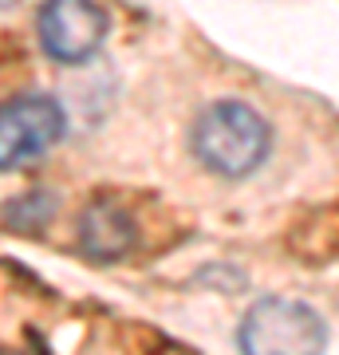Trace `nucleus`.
<instances>
[{
	"label": "nucleus",
	"instance_id": "1",
	"mask_svg": "<svg viewBox=\"0 0 339 355\" xmlns=\"http://www.w3.org/2000/svg\"><path fill=\"white\" fill-rule=\"evenodd\" d=\"M189 146L205 170L221 178H245L264 162L272 146V130L249 103L217 99L193 119Z\"/></svg>",
	"mask_w": 339,
	"mask_h": 355
},
{
	"label": "nucleus",
	"instance_id": "2",
	"mask_svg": "<svg viewBox=\"0 0 339 355\" xmlns=\"http://www.w3.org/2000/svg\"><path fill=\"white\" fill-rule=\"evenodd\" d=\"M237 343L245 355H324L327 328L312 304L264 296L245 312Z\"/></svg>",
	"mask_w": 339,
	"mask_h": 355
},
{
	"label": "nucleus",
	"instance_id": "3",
	"mask_svg": "<svg viewBox=\"0 0 339 355\" xmlns=\"http://www.w3.org/2000/svg\"><path fill=\"white\" fill-rule=\"evenodd\" d=\"M67 114L51 95H16L0 107V170L36 162L63 139Z\"/></svg>",
	"mask_w": 339,
	"mask_h": 355
},
{
	"label": "nucleus",
	"instance_id": "4",
	"mask_svg": "<svg viewBox=\"0 0 339 355\" xmlns=\"http://www.w3.org/2000/svg\"><path fill=\"white\" fill-rule=\"evenodd\" d=\"M40 44L60 64H83L107 36V12L87 0H55L40 8Z\"/></svg>",
	"mask_w": 339,
	"mask_h": 355
},
{
	"label": "nucleus",
	"instance_id": "5",
	"mask_svg": "<svg viewBox=\"0 0 339 355\" xmlns=\"http://www.w3.org/2000/svg\"><path fill=\"white\" fill-rule=\"evenodd\" d=\"M134 245V221L130 214H123L114 202L107 198H95V202L83 209L79 217V249L95 261H119V257L130 253Z\"/></svg>",
	"mask_w": 339,
	"mask_h": 355
},
{
	"label": "nucleus",
	"instance_id": "6",
	"mask_svg": "<svg viewBox=\"0 0 339 355\" xmlns=\"http://www.w3.org/2000/svg\"><path fill=\"white\" fill-rule=\"evenodd\" d=\"M4 214H8V221H12V225H20V229L44 225V221L51 217V198H48L44 190L24 193V198H20V202H12L8 209H4Z\"/></svg>",
	"mask_w": 339,
	"mask_h": 355
}]
</instances>
